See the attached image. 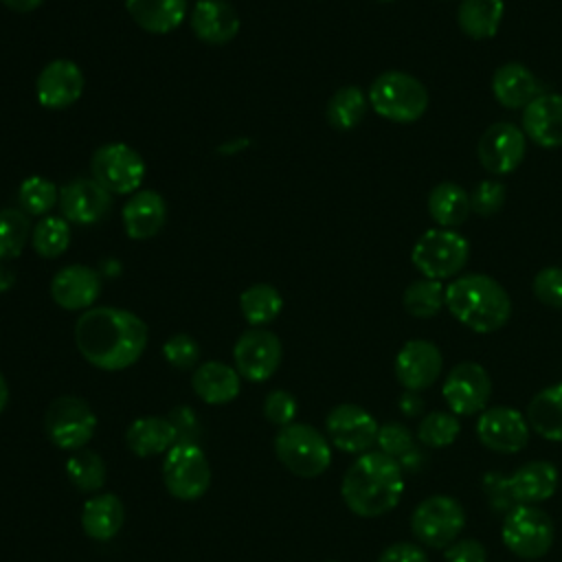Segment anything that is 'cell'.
<instances>
[{
  "label": "cell",
  "mask_w": 562,
  "mask_h": 562,
  "mask_svg": "<svg viewBox=\"0 0 562 562\" xmlns=\"http://www.w3.org/2000/svg\"><path fill=\"white\" fill-rule=\"evenodd\" d=\"M147 325L121 307H90L75 323V345L86 362L101 371H123L145 351Z\"/></svg>",
  "instance_id": "1"
},
{
  "label": "cell",
  "mask_w": 562,
  "mask_h": 562,
  "mask_svg": "<svg viewBox=\"0 0 562 562\" xmlns=\"http://www.w3.org/2000/svg\"><path fill=\"white\" fill-rule=\"evenodd\" d=\"M404 494V472L400 463L369 450L356 457L340 481V496L347 509L360 518H378L397 507Z\"/></svg>",
  "instance_id": "2"
},
{
  "label": "cell",
  "mask_w": 562,
  "mask_h": 562,
  "mask_svg": "<svg viewBox=\"0 0 562 562\" xmlns=\"http://www.w3.org/2000/svg\"><path fill=\"white\" fill-rule=\"evenodd\" d=\"M448 312L476 334L501 329L512 316V299L505 288L481 272L459 274L446 288Z\"/></svg>",
  "instance_id": "3"
},
{
  "label": "cell",
  "mask_w": 562,
  "mask_h": 562,
  "mask_svg": "<svg viewBox=\"0 0 562 562\" xmlns=\"http://www.w3.org/2000/svg\"><path fill=\"white\" fill-rule=\"evenodd\" d=\"M274 454L294 476L316 479L331 463V443L318 428L292 422L274 435Z\"/></svg>",
  "instance_id": "4"
},
{
  "label": "cell",
  "mask_w": 562,
  "mask_h": 562,
  "mask_svg": "<svg viewBox=\"0 0 562 562\" xmlns=\"http://www.w3.org/2000/svg\"><path fill=\"white\" fill-rule=\"evenodd\" d=\"M369 105L386 121L413 123L422 119L428 108V90L408 72L386 70L373 79L369 88Z\"/></svg>",
  "instance_id": "5"
},
{
  "label": "cell",
  "mask_w": 562,
  "mask_h": 562,
  "mask_svg": "<svg viewBox=\"0 0 562 562\" xmlns=\"http://www.w3.org/2000/svg\"><path fill=\"white\" fill-rule=\"evenodd\" d=\"M470 255V244L452 228H428L413 246L411 261L426 279H450L459 274Z\"/></svg>",
  "instance_id": "6"
},
{
  "label": "cell",
  "mask_w": 562,
  "mask_h": 562,
  "mask_svg": "<svg viewBox=\"0 0 562 562\" xmlns=\"http://www.w3.org/2000/svg\"><path fill=\"white\" fill-rule=\"evenodd\" d=\"M97 422V413L86 400L77 395H59L44 413V432L55 448L75 452L90 443Z\"/></svg>",
  "instance_id": "7"
},
{
  "label": "cell",
  "mask_w": 562,
  "mask_h": 562,
  "mask_svg": "<svg viewBox=\"0 0 562 562\" xmlns=\"http://www.w3.org/2000/svg\"><path fill=\"white\" fill-rule=\"evenodd\" d=\"M503 544L522 560H538L549 553L555 527L551 516L538 505H514L503 516Z\"/></svg>",
  "instance_id": "8"
},
{
  "label": "cell",
  "mask_w": 562,
  "mask_h": 562,
  "mask_svg": "<svg viewBox=\"0 0 562 562\" xmlns=\"http://www.w3.org/2000/svg\"><path fill=\"white\" fill-rule=\"evenodd\" d=\"M465 527L463 505L448 494H432L417 503L411 514L415 540L428 549H446Z\"/></svg>",
  "instance_id": "9"
},
{
  "label": "cell",
  "mask_w": 562,
  "mask_h": 562,
  "mask_svg": "<svg viewBox=\"0 0 562 562\" xmlns=\"http://www.w3.org/2000/svg\"><path fill=\"white\" fill-rule=\"evenodd\" d=\"M162 483L178 501H198L211 485V465L198 443H176L162 457Z\"/></svg>",
  "instance_id": "10"
},
{
  "label": "cell",
  "mask_w": 562,
  "mask_h": 562,
  "mask_svg": "<svg viewBox=\"0 0 562 562\" xmlns=\"http://www.w3.org/2000/svg\"><path fill=\"white\" fill-rule=\"evenodd\" d=\"M92 178L112 195L136 193L145 180L143 156L125 143L101 145L90 158Z\"/></svg>",
  "instance_id": "11"
},
{
  "label": "cell",
  "mask_w": 562,
  "mask_h": 562,
  "mask_svg": "<svg viewBox=\"0 0 562 562\" xmlns=\"http://www.w3.org/2000/svg\"><path fill=\"white\" fill-rule=\"evenodd\" d=\"M441 395L457 417L483 413L492 397V378L479 362H459L448 371L441 384Z\"/></svg>",
  "instance_id": "12"
},
{
  "label": "cell",
  "mask_w": 562,
  "mask_h": 562,
  "mask_svg": "<svg viewBox=\"0 0 562 562\" xmlns=\"http://www.w3.org/2000/svg\"><path fill=\"white\" fill-rule=\"evenodd\" d=\"M378 422L375 417L351 402L336 404L325 417V432L334 448L347 454L369 452L378 439Z\"/></svg>",
  "instance_id": "13"
},
{
  "label": "cell",
  "mask_w": 562,
  "mask_h": 562,
  "mask_svg": "<svg viewBox=\"0 0 562 562\" xmlns=\"http://www.w3.org/2000/svg\"><path fill=\"white\" fill-rule=\"evenodd\" d=\"M281 356L283 347L279 336L263 327L246 329L233 347L235 369L248 382H266L272 378L281 364Z\"/></svg>",
  "instance_id": "14"
},
{
  "label": "cell",
  "mask_w": 562,
  "mask_h": 562,
  "mask_svg": "<svg viewBox=\"0 0 562 562\" xmlns=\"http://www.w3.org/2000/svg\"><path fill=\"white\" fill-rule=\"evenodd\" d=\"M476 437L492 452L516 454L529 443V424L512 406H490L476 419Z\"/></svg>",
  "instance_id": "15"
},
{
  "label": "cell",
  "mask_w": 562,
  "mask_h": 562,
  "mask_svg": "<svg viewBox=\"0 0 562 562\" xmlns=\"http://www.w3.org/2000/svg\"><path fill=\"white\" fill-rule=\"evenodd\" d=\"M527 136L520 127L507 121L492 123L479 138V160L485 171L503 176L512 173L525 158Z\"/></svg>",
  "instance_id": "16"
},
{
  "label": "cell",
  "mask_w": 562,
  "mask_h": 562,
  "mask_svg": "<svg viewBox=\"0 0 562 562\" xmlns=\"http://www.w3.org/2000/svg\"><path fill=\"white\" fill-rule=\"evenodd\" d=\"M443 358L435 342L430 340H408L395 356V378L404 386V391H426L441 375Z\"/></svg>",
  "instance_id": "17"
},
{
  "label": "cell",
  "mask_w": 562,
  "mask_h": 562,
  "mask_svg": "<svg viewBox=\"0 0 562 562\" xmlns=\"http://www.w3.org/2000/svg\"><path fill=\"white\" fill-rule=\"evenodd\" d=\"M112 206V193L103 189L94 178H77L61 187L59 209L61 217L72 224L101 222Z\"/></svg>",
  "instance_id": "18"
},
{
  "label": "cell",
  "mask_w": 562,
  "mask_h": 562,
  "mask_svg": "<svg viewBox=\"0 0 562 562\" xmlns=\"http://www.w3.org/2000/svg\"><path fill=\"white\" fill-rule=\"evenodd\" d=\"M83 92V72L70 59H53L48 61L37 79H35V94L40 105L48 110H61L79 101Z\"/></svg>",
  "instance_id": "19"
},
{
  "label": "cell",
  "mask_w": 562,
  "mask_h": 562,
  "mask_svg": "<svg viewBox=\"0 0 562 562\" xmlns=\"http://www.w3.org/2000/svg\"><path fill=\"white\" fill-rule=\"evenodd\" d=\"M101 292V279L94 268L72 263L61 268L50 281V296L64 310H90Z\"/></svg>",
  "instance_id": "20"
},
{
  "label": "cell",
  "mask_w": 562,
  "mask_h": 562,
  "mask_svg": "<svg viewBox=\"0 0 562 562\" xmlns=\"http://www.w3.org/2000/svg\"><path fill=\"white\" fill-rule=\"evenodd\" d=\"M123 228L132 239H149L156 237L167 220V204L158 191L140 189L132 193V198L123 204L121 211Z\"/></svg>",
  "instance_id": "21"
},
{
  "label": "cell",
  "mask_w": 562,
  "mask_h": 562,
  "mask_svg": "<svg viewBox=\"0 0 562 562\" xmlns=\"http://www.w3.org/2000/svg\"><path fill=\"white\" fill-rule=\"evenodd\" d=\"M522 132L540 147L562 145V94H538L522 112Z\"/></svg>",
  "instance_id": "22"
},
{
  "label": "cell",
  "mask_w": 562,
  "mask_h": 562,
  "mask_svg": "<svg viewBox=\"0 0 562 562\" xmlns=\"http://www.w3.org/2000/svg\"><path fill=\"white\" fill-rule=\"evenodd\" d=\"M560 483V472L551 461H527L509 474V492L516 505H538L549 501Z\"/></svg>",
  "instance_id": "23"
},
{
  "label": "cell",
  "mask_w": 562,
  "mask_h": 562,
  "mask_svg": "<svg viewBox=\"0 0 562 562\" xmlns=\"http://www.w3.org/2000/svg\"><path fill=\"white\" fill-rule=\"evenodd\" d=\"M191 29L198 40L222 46L239 33V15L226 0H198L191 11Z\"/></svg>",
  "instance_id": "24"
},
{
  "label": "cell",
  "mask_w": 562,
  "mask_h": 562,
  "mask_svg": "<svg viewBox=\"0 0 562 562\" xmlns=\"http://www.w3.org/2000/svg\"><path fill=\"white\" fill-rule=\"evenodd\" d=\"M191 386H193V393L204 404L222 406V404H231L239 395L241 375L237 373L235 367H231L226 362L209 360L193 369Z\"/></svg>",
  "instance_id": "25"
},
{
  "label": "cell",
  "mask_w": 562,
  "mask_h": 562,
  "mask_svg": "<svg viewBox=\"0 0 562 562\" xmlns=\"http://www.w3.org/2000/svg\"><path fill=\"white\" fill-rule=\"evenodd\" d=\"M79 520L88 538L97 542H108L121 531L125 522V507L116 494L99 492L86 498Z\"/></svg>",
  "instance_id": "26"
},
{
  "label": "cell",
  "mask_w": 562,
  "mask_h": 562,
  "mask_svg": "<svg viewBox=\"0 0 562 562\" xmlns=\"http://www.w3.org/2000/svg\"><path fill=\"white\" fill-rule=\"evenodd\" d=\"M492 92L503 108H527L540 92L536 75L520 61H507L492 77Z\"/></svg>",
  "instance_id": "27"
},
{
  "label": "cell",
  "mask_w": 562,
  "mask_h": 562,
  "mask_svg": "<svg viewBox=\"0 0 562 562\" xmlns=\"http://www.w3.org/2000/svg\"><path fill=\"white\" fill-rule=\"evenodd\" d=\"M178 443V435L169 417L143 415L136 417L125 430V446L140 459L167 454Z\"/></svg>",
  "instance_id": "28"
},
{
  "label": "cell",
  "mask_w": 562,
  "mask_h": 562,
  "mask_svg": "<svg viewBox=\"0 0 562 562\" xmlns=\"http://www.w3.org/2000/svg\"><path fill=\"white\" fill-rule=\"evenodd\" d=\"M132 20L149 33L176 31L187 15V0H125Z\"/></svg>",
  "instance_id": "29"
},
{
  "label": "cell",
  "mask_w": 562,
  "mask_h": 562,
  "mask_svg": "<svg viewBox=\"0 0 562 562\" xmlns=\"http://www.w3.org/2000/svg\"><path fill=\"white\" fill-rule=\"evenodd\" d=\"M525 417L540 437L562 443V382L538 391L527 404Z\"/></svg>",
  "instance_id": "30"
},
{
  "label": "cell",
  "mask_w": 562,
  "mask_h": 562,
  "mask_svg": "<svg viewBox=\"0 0 562 562\" xmlns=\"http://www.w3.org/2000/svg\"><path fill=\"white\" fill-rule=\"evenodd\" d=\"M470 193L457 182H439L428 193V213L441 228H457L470 215Z\"/></svg>",
  "instance_id": "31"
},
{
  "label": "cell",
  "mask_w": 562,
  "mask_h": 562,
  "mask_svg": "<svg viewBox=\"0 0 562 562\" xmlns=\"http://www.w3.org/2000/svg\"><path fill=\"white\" fill-rule=\"evenodd\" d=\"M503 0H461L457 9V22L468 37L487 40L496 35L503 22Z\"/></svg>",
  "instance_id": "32"
},
{
  "label": "cell",
  "mask_w": 562,
  "mask_h": 562,
  "mask_svg": "<svg viewBox=\"0 0 562 562\" xmlns=\"http://www.w3.org/2000/svg\"><path fill=\"white\" fill-rule=\"evenodd\" d=\"M64 470H66V476L72 483V487L79 490L81 494H88V496L99 494L105 485L108 470H105L101 454L94 450L81 448V450L70 452Z\"/></svg>",
  "instance_id": "33"
},
{
  "label": "cell",
  "mask_w": 562,
  "mask_h": 562,
  "mask_svg": "<svg viewBox=\"0 0 562 562\" xmlns=\"http://www.w3.org/2000/svg\"><path fill=\"white\" fill-rule=\"evenodd\" d=\"M239 310L248 325L261 327L272 323L283 310V296L270 283H255L239 296Z\"/></svg>",
  "instance_id": "34"
},
{
  "label": "cell",
  "mask_w": 562,
  "mask_h": 562,
  "mask_svg": "<svg viewBox=\"0 0 562 562\" xmlns=\"http://www.w3.org/2000/svg\"><path fill=\"white\" fill-rule=\"evenodd\" d=\"M367 105H369V97L358 86H342L327 101L325 114L334 130L347 132V130H353L364 119Z\"/></svg>",
  "instance_id": "35"
},
{
  "label": "cell",
  "mask_w": 562,
  "mask_h": 562,
  "mask_svg": "<svg viewBox=\"0 0 562 562\" xmlns=\"http://www.w3.org/2000/svg\"><path fill=\"white\" fill-rule=\"evenodd\" d=\"M402 305L415 318H432L446 305V288L435 279L413 281L404 290Z\"/></svg>",
  "instance_id": "36"
},
{
  "label": "cell",
  "mask_w": 562,
  "mask_h": 562,
  "mask_svg": "<svg viewBox=\"0 0 562 562\" xmlns=\"http://www.w3.org/2000/svg\"><path fill=\"white\" fill-rule=\"evenodd\" d=\"M31 244L40 257H46V259L59 257L61 252H66V248L70 244L68 220L57 217V215L42 217L31 233Z\"/></svg>",
  "instance_id": "37"
},
{
  "label": "cell",
  "mask_w": 562,
  "mask_h": 562,
  "mask_svg": "<svg viewBox=\"0 0 562 562\" xmlns=\"http://www.w3.org/2000/svg\"><path fill=\"white\" fill-rule=\"evenodd\" d=\"M31 220L22 209L0 211V261L15 259L22 255L31 237Z\"/></svg>",
  "instance_id": "38"
},
{
  "label": "cell",
  "mask_w": 562,
  "mask_h": 562,
  "mask_svg": "<svg viewBox=\"0 0 562 562\" xmlns=\"http://www.w3.org/2000/svg\"><path fill=\"white\" fill-rule=\"evenodd\" d=\"M459 432H461V424L454 413L432 411L424 415L422 422L417 424L415 439L426 448H446L457 441Z\"/></svg>",
  "instance_id": "39"
},
{
  "label": "cell",
  "mask_w": 562,
  "mask_h": 562,
  "mask_svg": "<svg viewBox=\"0 0 562 562\" xmlns=\"http://www.w3.org/2000/svg\"><path fill=\"white\" fill-rule=\"evenodd\" d=\"M18 202L26 215H46L55 204H59V189L44 176H31L22 180Z\"/></svg>",
  "instance_id": "40"
},
{
  "label": "cell",
  "mask_w": 562,
  "mask_h": 562,
  "mask_svg": "<svg viewBox=\"0 0 562 562\" xmlns=\"http://www.w3.org/2000/svg\"><path fill=\"white\" fill-rule=\"evenodd\" d=\"M375 446L380 452L400 461L408 450L415 448V437L402 422H386L378 428Z\"/></svg>",
  "instance_id": "41"
},
{
  "label": "cell",
  "mask_w": 562,
  "mask_h": 562,
  "mask_svg": "<svg viewBox=\"0 0 562 562\" xmlns=\"http://www.w3.org/2000/svg\"><path fill=\"white\" fill-rule=\"evenodd\" d=\"M162 356L173 369H195L200 362V345L189 334H173L162 345Z\"/></svg>",
  "instance_id": "42"
},
{
  "label": "cell",
  "mask_w": 562,
  "mask_h": 562,
  "mask_svg": "<svg viewBox=\"0 0 562 562\" xmlns=\"http://www.w3.org/2000/svg\"><path fill=\"white\" fill-rule=\"evenodd\" d=\"M505 198H507V189L503 182L481 180L470 193V206L476 215L490 217L501 211V206L505 204Z\"/></svg>",
  "instance_id": "43"
},
{
  "label": "cell",
  "mask_w": 562,
  "mask_h": 562,
  "mask_svg": "<svg viewBox=\"0 0 562 562\" xmlns=\"http://www.w3.org/2000/svg\"><path fill=\"white\" fill-rule=\"evenodd\" d=\"M481 487H483V494H485V501L490 505V509L494 514H507L516 503L512 498V492H509V476H505L503 472H485L483 474V481H481Z\"/></svg>",
  "instance_id": "44"
},
{
  "label": "cell",
  "mask_w": 562,
  "mask_h": 562,
  "mask_svg": "<svg viewBox=\"0 0 562 562\" xmlns=\"http://www.w3.org/2000/svg\"><path fill=\"white\" fill-rule=\"evenodd\" d=\"M296 411H299L296 397H294L290 391L274 389V391H270V393L266 395V400H263V417H266L270 424L279 426V428L292 424L294 417H296Z\"/></svg>",
  "instance_id": "45"
},
{
  "label": "cell",
  "mask_w": 562,
  "mask_h": 562,
  "mask_svg": "<svg viewBox=\"0 0 562 562\" xmlns=\"http://www.w3.org/2000/svg\"><path fill=\"white\" fill-rule=\"evenodd\" d=\"M533 294L536 299L553 310H562V268L558 266H549L542 268L536 277H533Z\"/></svg>",
  "instance_id": "46"
},
{
  "label": "cell",
  "mask_w": 562,
  "mask_h": 562,
  "mask_svg": "<svg viewBox=\"0 0 562 562\" xmlns=\"http://www.w3.org/2000/svg\"><path fill=\"white\" fill-rule=\"evenodd\" d=\"M446 562H487V549L474 538L454 540L443 549Z\"/></svg>",
  "instance_id": "47"
},
{
  "label": "cell",
  "mask_w": 562,
  "mask_h": 562,
  "mask_svg": "<svg viewBox=\"0 0 562 562\" xmlns=\"http://www.w3.org/2000/svg\"><path fill=\"white\" fill-rule=\"evenodd\" d=\"M378 562H428L426 551L413 542H393L378 555Z\"/></svg>",
  "instance_id": "48"
},
{
  "label": "cell",
  "mask_w": 562,
  "mask_h": 562,
  "mask_svg": "<svg viewBox=\"0 0 562 562\" xmlns=\"http://www.w3.org/2000/svg\"><path fill=\"white\" fill-rule=\"evenodd\" d=\"M397 463H400V468H402L404 474H417L422 468L428 465V454H426L422 448L415 446V448L408 450Z\"/></svg>",
  "instance_id": "49"
},
{
  "label": "cell",
  "mask_w": 562,
  "mask_h": 562,
  "mask_svg": "<svg viewBox=\"0 0 562 562\" xmlns=\"http://www.w3.org/2000/svg\"><path fill=\"white\" fill-rule=\"evenodd\" d=\"M400 411L406 417H419L422 411H424V400L419 397L417 391H404L400 395Z\"/></svg>",
  "instance_id": "50"
},
{
  "label": "cell",
  "mask_w": 562,
  "mask_h": 562,
  "mask_svg": "<svg viewBox=\"0 0 562 562\" xmlns=\"http://www.w3.org/2000/svg\"><path fill=\"white\" fill-rule=\"evenodd\" d=\"M11 11L15 13H31L35 11L44 0H2Z\"/></svg>",
  "instance_id": "51"
},
{
  "label": "cell",
  "mask_w": 562,
  "mask_h": 562,
  "mask_svg": "<svg viewBox=\"0 0 562 562\" xmlns=\"http://www.w3.org/2000/svg\"><path fill=\"white\" fill-rule=\"evenodd\" d=\"M7 404H9V384H7L4 375L0 373V413L7 408Z\"/></svg>",
  "instance_id": "52"
},
{
  "label": "cell",
  "mask_w": 562,
  "mask_h": 562,
  "mask_svg": "<svg viewBox=\"0 0 562 562\" xmlns=\"http://www.w3.org/2000/svg\"><path fill=\"white\" fill-rule=\"evenodd\" d=\"M325 562H338V560H325Z\"/></svg>",
  "instance_id": "53"
},
{
  "label": "cell",
  "mask_w": 562,
  "mask_h": 562,
  "mask_svg": "<svg viewBox=\"0 0 562 562\" xmlns=\"http://www.w3.org/2000/svg\"><path fill=\"white\" fill-rule=\"evenodd\" d=\"M380 2H393V0H380Z\"/></svg>",
  "instance_id": "54"
}]
</instances>
